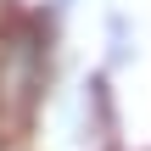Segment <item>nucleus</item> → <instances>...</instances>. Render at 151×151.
I'll list each match as a JSON object with an SVG mask.
<instances>
[{"mask_svg": "<svg viewBox=\"0 0 151 151\" xmlns=\"http://www.w3.org/2000/svg\"><path fill=\"white\" fill-rule=\"evenodd\" d=\"M50 84V28L34 11L0 17V134L11 140L45 101Z\"/></svg>", "mask_w": 151, "mask_h": 151, "instance_id": "f257e3e1", "label": "nucleus"}]
</instances>
